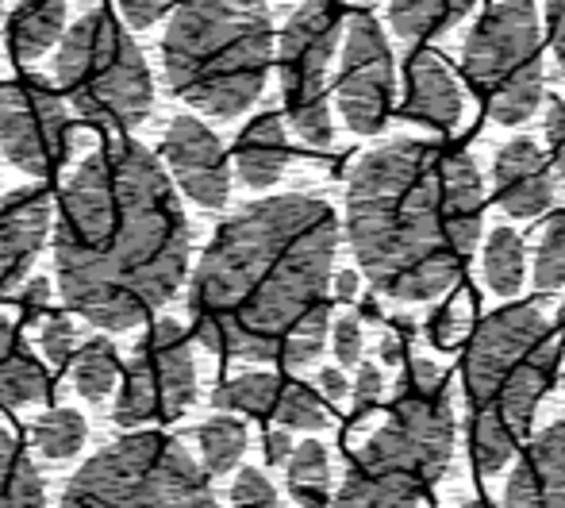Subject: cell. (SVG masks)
Listing matches in <instances>:
<instances>
[{"mask_svg":"<svg viewBox=\"0 0 565 508\" xmlns=\"http://www.w3.org/2000/svg\"><path fill=\"white\" fill-rule=\"evenodd\" d=\"M77 135L58 89L39 77L0 85V150L15 170L51 178L74 150Z\"/></svg>","mask_w":565,"mask_h":508,"instance_id":"7c38bea8","label":"cell"},{"mask_svg":"<svg viewBox=\"0 0 565 508\" xmlns=\"http://www.w3.org/2000/svg\"><path fill=\"white\" fill-rule=\"evenodd\" d=\"M339 0H308L289 15L277 43V70H281L285 113L300 139L312 150H328L335 139L328 108V70L342 39Z\"/></svg>","mask_w":565,"mask_h":508,"instance_id":"30bf717a","label":"cell"},{"mask_svg":"<svg viewBox=\"0 0 565 508\" xmlns=\"http://www.w3.org/2000/svg\"><path fill=\"white\" fill-rule=\"evenodd\" d=\"M66 0H20L8 15V46L20 62H35L66 31Z\"/></svg>","mask_w":565,"mask_h":508,"instance_id":"44dd1931","label":"cell"},{"mask_svg":"<svg viewBox=\"0 0 565 508\" xmlns=\"http://www.w3.org/2000/svg\"><path fill=\"white\" fill-rule=\"evenodd\" d=\"M85 416L74 409H46L31 427V443L43 458H70L85 447Z\"/></svg>","mask_w":565,"mask_h":508,"instance_id":"83f0119b","label":"cell"},{"mask_svg":"<svg viewBox=\"0 0 565 508\" xmlns=\"http://www.w3.org/2000/svg\"><path fill=\"white\" fill-rule=\"evenodd\" d=\"M342 62L335 77V100L354 135H373L393 108V51L370 12H354L342 23Z\"/></svg>","mask_w":565,"mask_h":508,"instance_id":"4fadbf2b","label":"cell"},{"mask_svg":"<svg viewBox=\"0 0 565 508\" xmlns=\"http://www.w3.org/2000/svg\"><path fill=\"white\" fill-rule=\"evenodd\" d=\"M277 393H281V378L243 374V378L224 381V385L212 393V404H216V409H235V412H250V416H258V420H269L274 416Z\"/></svg>","mask_w":565,"mask_h":508,"instance_id":"f1b7e54d","label":"cell"},{"mask_svg":"<svg viewBox=\"0 0 565 508\" xmlns=\"http://www.w3.org/2000/svg\"><path fill=\"white\" fill-rule=\"evenodd\" d=\"M51 227L62 300L105 331L139 328L185 282L193 232L170 173L135 139L70 173Z\"/></svg>","mask_w":565,"mask_h":508,"instance_id":"7a4b0ae2","label":"cell"},{"mask_svg":"<svg viewBox=\"0 0 565 508\" xmlns=\"http://www.w3.org/2000/svg\"><path fill=\"white\" fill-rule=\"evenodd\" d=\"M193 401L196 362L189 331L178 320H158L127 362L113 420L119 427L147 424V420H178Z\"/></svg>","mask_w":565,"mask_h":508,"instance_id":"8fae6325","label":"cell"},{"mask_svg":"<svg viewBox=\"0 0 565 508\" xmlns=\"http://www.w3.org/2000/svg\"><path fill=\"white\" fill-rule=\"evenodd\" d=\"M546 31H551L554 59L565 74V0H546Z\"/></svg>","mask_w":565,"mask_h":508,"instance_id":"ab89813d","label":"cell"},{"mask_svg":"<svg viewBox=\"0 0 565 508\" xmlns=\"http://www.w3.org/2000/svg\"><path fill=\"white\" fill-rule=\"evenodd\" d=\"M274 62L266 0H178L162 39L166 85L204 116L235 120Z\"/></svg>","mask_w":565,"mask_h":508,"instance_id":"5b68a950","label":"cell"},{"mask_svg":"<svg viewBox=\"0 0 565 508\" xmlns=\"http://www.w3.org/2000/svg\"><path fill=\"white\" fill-rule=\"evenodd\" d=\"M477 0H393L388 23L401 39H427L458 23Z\"/></svg>","mask_w":565,"mask_h":508,"instance_id":"7402d4cb","label":"cell"},{"mask_svg":"<svg viewBox=\"0 0 565 508\" xmlns=\"http://www.w3.org/2000/svg\"><path fill=\"white\" fill-rule=\"evenodd\" d=\"M546 139H551L554 150V170L565 181V97H558L546 113Z\"/></svg>","mask_w":565,"mask_h":508,"instance_id":"f35d334b","label":"cell"},{"mask_svg":"<svg viewBox=\"0 0 565 508\" xmlns=\"http://www.w3.org/2000/svg\"><path fill=\"white\" fill-rule=\"evenodd\" d=\"M461 74L497 124L515 127L543 100V39L535 0H497L469 28Z\"/></svg>","mask_w":565,"mask_h":508,"instance_id":"9c48e42d","label":"cell"},{"mask_svg":"<svg viewBox=\"0 0 565 508\" xmlns=\"http://www.w3.org/2000/svg\"><path fill=\"white\" fill-rule=\"evenodd\" d=\"M0 505L23 508V505H43V478L23 455L20 440L0 424Z\"/></svg>","mask_w":565,"mask_h":508,"instance_id":"603a6c76","label":"cell"},{"mask_svg":"<svg viewBox=\"0 0 565 508\" xmlns=\"http://www.w3.org/2000/svg\"><path fill=\"white\" fill-rule=\"evenodd\" d=\"M527 274V254H523V240L512 227H492L489 243H484V282L500 297H515Z\"/></svg>","mask_w":565,"mask_h":508,"instance_id":"d4e9b609","label":"cell"},{"mask_svg":"<svg viewBox=\"0 0 565 508\" xmlns=\"http://www.w3.org/2000/svg\"><path fill=\"white\" fill-rule=\"evenodd\" d=\"M454 455V409L447 374L412 359L388 420L350 455L335 505H419L431 497Z\"/></svg>","mask_w":565,"mask_h":508,"instance_id":"8992f818","label":"cell"},{"mask_svg":"<svg viewBox=\"0 0 565 508\" xmlns=\"http://www.w3.org/2000/svg\"><path fill=\"white\" fill-rule=\"evenodd\" d=\"M62 501L70 508H209L216 489L181 440L135 432L93 455L70 478Z\"/></svg>","mask_w":565,"mask_h":508,"instance_id":"ba28073f","label":"cell"},{"mask_svg":"<svg viewBox=\"0 0 565 508\" xmlns=\"http://www.w3.org/2000/svg\"><path fill=\"white\" fill-rule=\"evenodd\" d=\"M481 224V173L447 142L388 139L347 178V240L365 282L393 300L450 293Z\"/></svg>","mask_w":565,"mask_h":508,"instance_id":"3957f363","label":"cell"},{"mask_svg":"<svg viewBox=\"0 0 565 508\" xmlns=\"http://www.w3.org/2000/svg\"><path fill=\"white\" fill-rule=\"evenodd\" d=\"M469 331H473V293L454 289L447 305L435 308L427 336H431V343L439 347V351H454L461 339H469Z\"/></svg>","mask_w":565,"mask_h":508,"instance_id":"4dcf8cb0","label":"cell"},{"mask_svg":"<svg viewBox=\"0 0 565 508\" xmlns=\"http://www.w3.org/2000/svg\"><path fill=\"white\" fill-rule=\"evenodd\" d=\"M504 501L520 508H565V420L531 443L508 478Z\"/></svg>","mask_w":565,"mask_h":508,"instance_id":"ac0fdd59","label":"cell"},{"mask_svg":"<svg viewBox=\"0 0 565 508\" xmlns=\"http://www.w3.org/2000/svg\"><path fill=\"white\" fill-rule=\"evenodd\" d=\"M119 381V359L108 339H93L82 351H74V389L85 401H105Z\"/></svg>","mask_w":565,"mask_h":508,"instance_id":"484cf974","label":"cell"},{"mask_svg":"<svg viewBox=\"0 0 565 508\" xmlns=\"http://www.w3.org/2000/svg\"><path fill=\"white\" fill-rule=\"evenodd\" d=\"M54 224L46 189H15L0 201V297L15 289L35 266Z\"/></svg>","mask_w":565,"mask_h":508,"instance_id":"9a60e30c","label":"cell"},{"mask_svg":"<svg viewBox=\"0 0 565 508\" xmlns=\"http://www.w3.org/2000/svg\"><path fill=\"white\" fill-rule=\"evenodd\" d=\"M262 447H266V463H269V466H285V458L292 455V447H297V443H292L289 427L277 424L274 432L266 435V443H262Z\"/></svg>","mask_w":565,"mask_h":508,"instance_id":"60d3db41","label":"cell"},{"mask_svg":"<svg viewBox=\"0 0 565 508\" xmlns=\"http://www.w3.org/2000/svg\"><path fill=\"white\" fill-rule=\"evenodd\" d=\"M231 505H277L274 481L262 470H254V466H246V470H238L235 486H231Z\"/></svg>","mask_w":565,"mask_h":508,"instance_id":"e575fe53","label":"cell"},{"mask_svg":"<svg viewBox=\"0 0 565 508\" xmlns=\"http://www.w3.org/2000/svg\"><path fill=\"white\" fill-rule=\"evenodd\" d=\"M535 285L543 293H554L565 285V212H554L539 235L535 251Z\"/></svg>","mask_w":565,"mask_h":508,"instance_id":"1f68e13d","label":"cell"},{"mask_svg":"<svg viewBox=\"0 0 565 508\" xmlns=\"http://www.w3.org/2000/svg\"><path fill=\"white\" fill-rule=\"evenodd\" d=\"M196 443H201L204 470H209V474H227V470H235L238 458L246 455V427H243V420L220 412V416H212L209 424H201Z\"/></svg>","mask_w":565,"mask_h":508,"instance_id":"4316f807","label":"cell"},{"mask_svg":"<svg viewBox=\"0 0 565 508\" xmlns=\"http://www.w3.org/2000/svg\"><path fill=\"white\" fill-rule=\"evenodd\" d=\"M289 466V494L292 501L300 505H328L331 494V458H328V447L320 440H305L300 447H292V455L285 458Z\"/></svg>","mask_w":565,"mask_h":508,"instance_id":"cb8c5ba5","label":"cell"},{"mask_svg":"<svg viewBox=\"0 0 565 508\" xmlns=\"http://www.w3.org/2000/svg\"><path fill=\"white\" fill-rule=\"evenodd\" d=\"M46 305H51V282H43V277L28 282V289H23V297H20V316H23V324H28V328L43 324Z\"/></svg>","mask_w":565,"mask_h":508,"instance_id":"74e56055","label":"cell"},{"mask_svg":"<svg viewBox=\"0 0 565 508\" xmlns=\"http://www.w3.org/2000/svg\"><path fill=\"white\" fill-rule=\"evenodd\" d=\"M358 381H354V409L358 416H365V412L373 409V404L381 401V393H385V378H381V370L373 367V362H358Z\"/></svg>","mask_w":565,"mask_h":508,"instance_id":"d590c367","label":"cell"},{"mask_svg":"<svg viewBox=\"0 0 565 508\" xmlns=\"http://www.w3.org/2000/svg\"><path fill=\"white\" fill-rule=\"evenodd\" d=\"M331 343H335L339 367H358L362 362V320H358V313H347L331 324Z\"/></svg>","mask_w":565,"mask_h":508,"instance_id":"836d02e7","label":"cell"},{"mask_svg":"<svg viewBox=\"0 0 565 508\" xmlns=\"http://www.w3.org/2000/svg\"><path fill=\"white\" fill-rule=\"evenodd\" d=\"M358 289H362V282H358L354 269H342L335 277V297L339 300H358Z\"/></svg>","mask_w":565,"mask_h":508,"instance_id":"ee69618b","label":"cell"},{"mask_svg":"<svg viewBox=\"0 0 565 508\" xmlns=\"http://www.w3.org/2000/svg\"><path fill=\"white\" fill-rule=\"evenodd\" d=\"M289 162V135L277 113H266L243 127L235 142V173L246 189H269L281 181Z\"/></svg>","mask_w":565,"mask_h":508,"instance_id":"d6986e66","label":"cell"},{"mask_svg":"<svg viewBox=\"0 0 565 508\" xmlns=\"http://www.w3.org/2000/svg\"><path fill=\"white\" fill-rule=\"evenodd\" d=\"M554 328H558L562 339H565V300H562V308H558V324H554Z\"/></svg>","mask_w":565,"mask_h":508,"instance_id":"f6af8a7d","label":"cell"},{"mask_svg":"<svg viewBox=\"0 0 565 508\" xmlns=\"http://www.w3.org/2000/svg\"><path fill=\"white\" fill-rule=\"evenodd\" d=\"M412 328L408 324H401L396 331H385V339H381V359L388 362V367H396V362L404 359V343H408Z\"/></svg>","mask_w":565,"mask_h":508,"instance_id":"b9f144b4","label":"cell"},{"mask_svg":"<svg viewBox=\"0 0 565 508\" xmlns=\"http://www.w3.org/2000/svg\"><path fill=\"white\" fill-rule=\"evenodd\" d=\"M269 420H277L289 432H323L328 427V401L300 381H281V393H277Z\"/></svg>","mask_w":565,"mask_h":508,"instance_id":"f546056e","label":"cell"},{"mask_svg":"<svg viewBox=\"0 0 565 508\" xmlns=\"http://www.w3.org/2000/svg\"><path fill=\"white\" fill-rule=\"evenodd\" d=\"M404 120L454 131L461 120V85L435 51H412L404 70Z\"/></svg>","mask_w":565,"mask_h":508,"instance_id":"e0dca14e","label":"cell"},{"mask_svg":"<svg viewBox=\"0 0 565 508\" xmlns=\"http://www.w3.org/2000/svg\"><path fill=\"white\" fill-rule=\"evenodd\" d=\"M492 193L515 220H535L554 204V173L539 142L512 139L492 158Z\"/></svg>","mask_w":565,"mask_h":508,"instance_id":"2e32d148","label":"cell"},{"mask_svg":"<svg viewBox=\"0 0 565 508\" xmlns=\"http://www.w3.org/2000/svg\"><path fill=\"white\" fill-rule=\"evenodd\" d=\"M562 331L539 305L500 308L469 331L466 347V401H469V455L477 474L504 470L512 451L527 440L535 409L558 370Z\"/></svg>","mask_w":565,"mask_h":508,"instance_id":"277c9868","label":"cell"},{"mask_svg":"<svg viewBox=\"0 0 565 508\" xmlns=\"http://www.w3.org/2000/svg\"><path fill=\"white\" fill-rule=\"evenodd\" d=\"M39 343H43V354L54 362V367H66L77 351V328L66 313L62 316H43V331H39Z\"/></svg>","mask_w":565,"mask_h":508,"instance_id":"d6a6232c","label":"cell"},{"mask_svg":"<svg viewBox=\"0 0 565 508\" xmlns=\"http://www.w3.org/2000/svg\"><path fill=\"white\" fill-rule=\"evenodd\" d=\"M51 393V374L46 367L28 351L15 324L0 316V409H23L39 404Z\"/></svg>","mask_w":565,"mask_h":508,"instance_id":"ffe728a7","label":"cell"},{"mask_svg":"<svg viewBox=\"0 0 565 508\" xmlns=\"http://www.w3.org/2000/svg\"><path fill=\"white\" fill-rule=\"evenodd\" d=\"M119 12H124L127 28H154L158 20H162L166 12H170L178 0H116Z\"/></svg>","mask_w":565,"mask_h":508,"instance_id":"8d00e7d4","label":"cell"},{"mask_svg":"<svg viewBox=\"0 0 565 508\" xmlns=\"http://www.w3.org/2000/svg\"><path fill=\"white\" fill-rule=\"evenodd\" d=\"M335 251L339 220L320 197L246 204L220 224L189 282L196 339L243 362L312 367L328 343Z\"/></svg>","mask_w":565,"mask_h":508,"instance_id":"6da1fadb","label":"cell"},{"mask_svg":"<svg viewBox=\"0 0 565 508\" xmlns=\"http://www.w3.org/2000/svg\"><path fill=\"white\" fill-rule=\"evenodd\" d=\"M54 82L85 124L105 131H131L154 108L147 59L113 8H89L66 31L54 59Z\"/></svg>","mask_w":565,"mask_h":508,"instance_id":"52a82bcc","label":"cell"},{"mask_svg":"<svg viewBox=\"0 0 565 508\" xmlns=\"http://www.w3.org/2000/svg\"><path fill=\"white\" fill-rule=\"evenodd\" d=\"M350 393L347 378H342V370H320V396L328 404H339L342 396Z\"/></svg>","mask_w":565,"mask_h":508,"instance_id":"7bdbcfd3","label":"cell"},{"mask_svg":"<svg viewBox=\"0 0 565 508\" xmlns=\"http://www.w3.org/2000/svg\"><path fill=\"white\" fill-rule=\"evenodd\" d=\"M162 155L181 193L201 209H224L231 193V162L224 142L196 116H178L166 127Z\"/></svg>","mask_w":565,"mask_h":508,"instance_id":"5bb4252c","label":"cell"}]
</instances>
